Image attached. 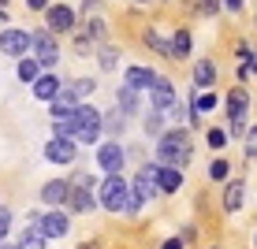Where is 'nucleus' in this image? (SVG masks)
Masks as SVG:
<instances>
[{
  "label": "nucleus",
  "mask_w": 257,
  "mask_h": 249,
  "mask_svg": "<svg viewBox=\"0 0 257 249\" xmlns=\"http://www.w3.org/2000/svg\"><path fill=\"white\" fill-rule=\"evenodd\" d=\"M190 153H194V145H190L187 130H168V134H161V141H157V160H161V167H175V171H179L190 160Z\"/></svg>",
  "instance_id": "nucleus-1"
},
{
  "label": "nucleus",
  "mask_w": 257,
  "mask_h": 249,
  "mask_svg": "<svg viewBox=\"0 0 257 249\" xmlns=\"http://www.w3.org/2000/svg\"><path fill=\"white\" fill-rule=\"evenodd\" d=\"M97 134H101V112H97L93 104H78V108L71 112V138L97 141Z\"/></svg>",
  "instance_id": "nucleus-2"
},
{
  "label": "nucleus",
  "mask_w": 257,
  "mask_h": 249,
  "mask_svg": "<svg viewBox=\"0 0 257 249\" xmlns=\"http://www.w3.org/2000/svg\"><path fill=\"white\" fill-rule=\"evenodd\" d=\"M101 204L108 212H131V190H127V182H123L119 175H108V179L101 182Z\"/></svg>",
  "instance_id": "nucleus-3"
},
{
  "label": "nucleus",
  "mask_w": 257,
  "mask_h": 249,
  "mask_svg": "<svg viewBox=\"0 0 257 249\" xmlns=\"http://www.w3.org/2000/svg\"><path fill=\"white\" fill-rule=\"evenodd\" d=\"M26 230H38L41 238H64L67 234V216L64 212H45V216H30Z\"/></svg>",
  "instance_id": "nucleus-4"
},
{
  "label": "nucleus",
  "mask_w": 257,
  "mask_h": 249,
  "mask_svg": "<svg viewBox=\"0 0 257 249\" xmlns=\"http://www.w3.org/2000/svg\"><path fill=\"white\" fill-rule=\"evenodd\" d=\"M67 204L75 212H90L93 208V182H90V175H75V182L67 186Z\"/></svg>",
  "instance_id": "nucleus-5"
},
{
  "label": "nucleus",
  "mask_w": 257,
  "mask_h": 249,
  "mask_svg": "<svg viewBox=\"0 0 257 249\" xmlns=\"http://www.w3.org/2000/svg\"><path fill=\"white\" fill-rule=\"evenodd\" d=\"M157 193H161V190H157V182H153V167L138 171V175H135V190H131V212L142 208L146 201H153Z\"/></svg>",
  "instance_id": "nucleus-6"
},
{
  "label": "nucleus",
  "mask_w": 257,
  "mask_h": 249,
  "mask_svg": "<svg viewBox=\"0 0 257 249\" xmlns=\"http://www.w3.org/2000/svg\"><path fill=\"white\" fill-rule=\"evenodd\" d=\"M246 108H250V93L246 90H231L227 93V115H231V130L235 134H242V127H246Z\"/></svg>",
  "instance_id": "nucleus-7"
},
{
  "label": "nucleus",
  "mask_w": 257,
  "mask_h": 249,
  "mask_svg": "<svg viewBox=\"0 0 257 249\" xmlns=\"http://www.w3.org/2000/svg\"><path fill=\"white\" fill-rule=\"evenodd\" d=\"M30 49L38 52V64H45V67H52V64H56V56H60V49H56V41H52L49 30L30 34Z\"/></svg>",
  "instance_id": "nucleus-8"
},
{
  "label": "nucleus",
  "mask_w": 257,
  "mask_h": 249,
  "mask_svg": "<svg viewBox=\"0 0 257 249\" xmlns=\"http://www.w3.org/2000/svg\"><path fill=\"white\" fill-rule=\"evenodd\" d=\"M149 97H153V112H172L175 108V104H179V101H175V90H172V82H168V78H157V82L153 86H149Z\"/></svg>",
  "instance_id": "nucleus-9"
},
{
  "label": "nucleus",
  "mask_w": 257,
  "mask_h": 249,
  "mask_svg": "<svg viewBox=\"0 0 257 249\" xmlns=\"http://www.w3.org/2000/svg\"><path fill=\"white\" fill-rule=\"evenodd\" d=\"M123 149H119V141H104L101 149H97V164H101V171H108V175H119V167H123Z\"/></svg>",
  "instance_id": "nucleus-10"
},
{
  "label": "nucleus",
  "mask_w": 257,
  "mask_h": 249,
  "mask_svg": "<svg viewBox=\"0 0 257 249\" xmlns=\"http://www.w3.org/2000/svg\"><path fill=\"white\" fill-rule=\"evenodd\" d=\"M153 167V182L161 193H175L183 186V171H175V167H161V164H149Z\"/></svg>",
  "instance_id": "nucleus-11"
},
{
  "label": "nucleus",
  "mask_w": 257,
  "mask_h": 249,
  "mask_svg": "<svg viewBox=\"0 0 257 249\" xmlns=\"http://www.w3.org/2000/svg\"><path fill=\"white\" fill-rule=\"evenodd\" d=\"M26 49H30V34H23V30H4V34H0V52H8V56H23Z\"/></svg>",
  "instance_id": "nucleus-12"
},
{
  "label": "nucleus",
  "mask_w": 257,
  "mask_h": 249,
  "mask_svg": "<svg viewBox=\"0 0 257 249\" xmlns=\"http://www.w3.org/2000/svg\"><path fill=\"white\" fill-rule=\"evenodd\" d=\"M45 156L52 164H71V160H75V141L71 138H52L45 145Z\"/></svg>",
  "instance_id": "nucleus-13"
},
{
  "label": "nucleus",
  "mask_w": 257,
  "mask_h": 249,
  "mask_svg": "<svg viewBox=\"0 0 257 249\" xmlns=\"http://www.w3.org/2000/svg\"><path fill=\"white\" fill-rule=\"evenodd\" d=\"M45 23H49V30H71L75 26V12L64 8V4H52L45 12Z\"/></svg>",
  "instance_id": "nucleus-14"
},
{
  "label": "nucleus",
  "mask_w": 257,
  "mask_h": 249,
  "mask_svg": "<svg viewBox=\"0 0 257 249\" xmlns=\"http://www.w3.org/2000/svg\"><path fill=\"white\" fill-rule=\"evenodd\" d=\"M157 82V75L149 67H127V75H123V86H131V90H149V86Z\"/></svg>",
  "instance_id": "nucleus-15"
},
{
  "label": "nucleus",
  "mask_w": 257,
  "mask_h": 249,
  "mask_svg": "<svg viewBox=\"0 0 257 249\" xmlns=\"http://www.w3.org/2000/svg\"><path fill=\"white\" fill-rule=\"evenodd\" d=\"M34 93H38L41 101H52V97L60 93V78L56 75H41L38 82H34Z\"/></svg>",
  "instance_id": "nucleus-16"
},
{
  "label": "nucleus",
  "mask_w": 257,
  "mask_h": 249,
  "mask_svg": "<svg viewBox=\"0 0 257 249\" xmlns=\"http://www.w3.org/2000/svg\"><path fill=\"white\" fill-rule=\"evenodd\" d=\"M242 197H246V186L242 182H231V186H227V193H224V212H238V208H242Z\"/></svg>",
  "instance_id": "nucleus-17"
},
{
  "label": "nucleus",
  "mask_w": 257,
  "mask_h": 249,
  "mask_svg": "<svg viewBox=\"0 0 257 249\" xmlns=\"http://www.w3.org/2000/svg\"><path fill=\"white\" fill-rule=\"evenodd\" d=\"M194 82H198L201 90H209V86L216 82V67H212L209 60H201V64H194Z\"/></svg>",
  "instance_id": "nucleus-18"
},
{
  "label": "nucleus",
  "mask_w": 257,
  "mask_h": 249,
  "mask_svg": "<svg viewBox=\"0 0 257 249\" xmlns=\"http://www.w3.org/2000/svg\"><path fill=\"white\" fill-rule=\"evenodd\" d=\"M41 201L64 204V201H67V182H45V190H41Z\"/></svg>",
  "instance_id": "nucleus-19"
},
{
  "label": "nucleus",
  "mask_w": 257,
  "mask_h": 249,
  "mask_svg": "<svg viewBox=\"0 0 257 249\" xmlns=\"http://www.w3.org/2000/svg\"><path fill=\"white\" fill-rule=\"evenodd\" d=\"M116 104L123 108V115H131V112L138 108V93L131 90V86H119V90H116Z\"/></svg>",
  "instance_id": "nucleus-20"
},
{
  "label": "nucleus",
  "mask_w": 257,
  "mask_h": 249,
  "mask_svg": "<svg viewBox=\"0 0 257 249\" xmlns=\"http://www.w3.org/2000/svg\"><path fill=\"white\" fill-rule=\"evenodd\" d=\"M190 108H194V115H205V112H212V108H216V93H212V90H209V93H198Z\"/></svg>",
  "instance_id": "nucleus-21"
},
{
  "label": "nucleus",
  "mask_w": 257,
  "mask_h": 249,
  "mask_svg": "<svg viewBox=\"0 0 257 249\" xmlns=\"http://www.w3.org/2000/svg\"><path fill=\"white\" fill-rule=\"evenodd\" d=\"M187 52H190V34H187V30H179V34L172 38V60H183Z\"/></svg>",
  "instance_id": "nucleus-22"
},
{
  "label": "nucleus",
  "mask_w": 257,
  "mask_h": 249,
  "mask_svg": "<svg viewBox=\"0 0 257 249\" xmlns=\"http://www.w3.org/2000/svg\"><path fill=\"white\" fill-rule=\"evenodd\" d=\"M19 78H23V82H38V78H41V64H38V60H23V64H19Z\"/></svg>",
  "instance_id": "nucleus-23"
},
{
  "label": "nucleus",
  "mask_w": 257,
  "mask_h": 249,
  "mask_svg": "<svg viewBox=\"0 0 257 249\" xmlns=\"http://www.w3.org/2000/svg\"><path fill=\"white\" fill-rule=\"evenodd\" d=\"M146 41H149V45H153L157 52H164V56L172 60V41H168V38H161L157 30H149V34H146Z\"/></svg>",
  "instance_id": "nucleus-24"
},
{
  "label": "nucleus",
  "mask_w": 257,
  "mask_h": 249,
  "mask_svg": "<svg viewBox=\"0 0 257 249\" xmlns=\"http://www.w3.org/2000/svg\"><path fill=\"white\" fill-rule=\"evenodd\" d=\"M19 249H45V238H41L38 230H26V234L19 238Z\"/></svg>",
  "instance_id": "nucleus-25"
},
{
  "label": "nucleus",
  "mask_w": 257,
  "mask_h": 249,
  "mask_svg": "<svg viewBox=\"0 0 257 249\" xmlns=\"http://www.w3.org/2000/svg\"><path fill=\"white\" fill-rule=\"evenodd\" d=\"M8 227H12V212H8L4 204H0V242L8 238Z\"/></svg>",
  "instance_id": "nucleus-26"
},
{
  "label": "nucleus",
  "mask_w": 257,
  "mask_h": 249,
  "mask_svg": "<svg viewBox=\"0 0 257 249\" xmlns=\"http://www.w3.org/2000/svg\"><path fill=\"white\" fill-rule=\"evenodd\" d=\"M209 145L212 149H224L227 145V134H224V130H209Z\"/></svg>",
  "instance_id": "nucleus-27"
},
{
  "label": "nucleus",
  "mask_w": 257,
  "mask_h": 249,
  "mask_svg": "<svg viewBox=\"0 0 257 249\" xmlns=\"http://www.w3.org/2000/svg\"><path fill=\"white\" fill-rule=\"evenodd\" d=\"M227 171H231V167H227L224 160H216V164L209 167V175H212V179H227Z\"/></svg>",
  "instance_id": "nucleus-28"
},
{
  "label": "nucleus",
  "mask_w": 257,
  "mask_h": 249,
  "mask_svg": "<svg viewBox=\"0 0 257 249\" xmlns=\"http://www.w3.org/2000/svg\"><path fill=\"white\" fill-rule=\"evenodd\" d=\"M146 130H153V134L161 130V112H149L146 115Z\"/></svg>",
  "instance_id": "nucleus-29"
},
{
  "label": "nucleus",
  "mask_w": 257,
  "mask_h": 249,
  "mask_svg": "<svg viewBox=\"0 0 257 249\" xmlns=\"http://www.w3.org/2000/svg\"><path fill=\"white\" fill-rule=\"evenodd\" d=\"M246 153H250V156H257V127L250 130V134H246Z\"/></svg>",
  "instance_id": "nucleus-30"
},
{
  "label": "nucleus",
  "mask_w": 257,
  "mask_h": 249,
  "mask_svg": "<svg viewBox=\"0 0 257 249\" xmlns=\"http://www.w3.org/2000/svg\"><path fill=\"white\" fill-rule=\"evenodd\" d=\"M101 64H104V67L116 64V49H101Z\"/></svg>",
  "instance_id": "nucleus-31"
},
{
  "label": "nucleus",
  "mask_w": 257,
  "mask_h": 249,
  "mask_svg": "<svg viewBox=\"0 0 257 249\" xmlns=\"http://www.w3.org/2000/svg\"><path fill=\"white\" fill-rule=\"evenodd\" d=\"M198 8H201V12H205V15H212V12H216V8H220V0H201Z\"/></svg>",
  "instance_id": "nucleus-32"
},
{
  "label": "nucleus",
  "mask_w": 257,
  "mask_h": 249,
  "mask_svg": "<svg viewBox=\"0 0 257 249\" xmlns=\"http://www.w3.org/2000/svg\"><path fill=\"white\" fill-rule=\"evenodd\" d=\"M123 123H127V115H116V119H108V130H116V134H119Z\"/></svg>",
  "instance_id": "nucleus-33"
},
{
  "label": "nucleus",
  "mask_w": 257,
  "mask_h": 249,
  "mask_svg": "<svg viewBox=\"0 0 257 249\" xmlns=\"http://www.w3.org/2000/svg\"><path fill=\"white\" fill-rule=\"evenodd\" d=\"M164 249H183V238H168V242H164Z\"/></svg>",
  "instance_id": "nucleus-34"
},
{
  "label": "nucleus",
  "mask_w": 257,
  "mask_h": 249,
  "mask_svg": "<svg viewBox=\"0 0 257 249\" xmlns=\"http://www.w3.org/2000/svg\"><path fill=\"white\" fill-rule=\"evenodd\" d=\"M26 8H49V0H26Z\"/></svg>",
  "instance_id": "nucleus-35"
},
{
  "label": "nucleus",
  "mask_w": 257,
  "mask_h": 249,
  "mask_svg": "<svg viewBox=\"0 0 257 249\" xmlns=\"http://www.w3.org/2000/svg\"><path fill=\"white\" fill-rule=\"evenodd\" d=\"M227 8H231V12H238V8H242V0H224Z\"/></svg>",
  "instance_id": "nucleus-36"
},
{
  "label": "nucleus",
  "mask_w": 257,
  "mask_h": 249,
  "mask_svg": "<svg viewBox=\"0 0 257 249\" xmlns=\"http://www.w3.org/2000/svg\"><path fill=\"white\" fill-rule=\"evenodd\" d=\"M4 4H8V0H0V8H4Z\"/></svg>",
  "instance_id": "nucleus-37"
},
{
  "label": "nucleus",
  "mask_w": 257,
  "mask_h": 249,
  "mask_svg": "<svg viewBox=\"0 0 257 249\" xmlns=\"http://www.w3.org/2000/svg\"><path fill=\"white\" fill-rule=\"evenodd\" d=\"M253 67H257V60H253Z\"/></svg>",
  "instance_id": "nucleus-38"
}]
</instances>
